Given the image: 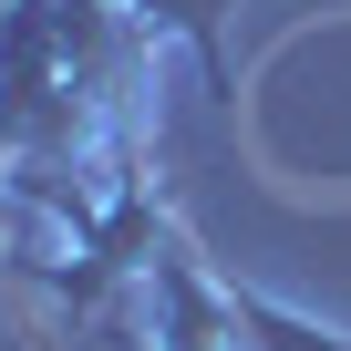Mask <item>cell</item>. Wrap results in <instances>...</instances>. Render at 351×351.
I'll use <instances>...</instances> for the list:
<instances>
[{
    "label": "cell",
    "mask_w": 351,
    "mask_h": 351,
    "mask_svg": "<svg viewBox=\"0 0 351 351\" xmlns=\"http://www.w3.org/2000/svg\"><path fill=\"white\" fill-rule=\"evenodd\" d=\"M155 300H165V341H155V351H238V341H228V330H238L228 289L176 248V238L155 248Z\"/></svg>",
    "instance_id": "6da1fadb"
},
{
    "label": "cell",
    "mask_w": 351,
    "mask_h": 351,
    "mask_svg": "<svg viewBox=\"0 0 351 351\" xmlns=\"http://www.w3.org/2000/svg\"><path fill=\"white\" fill-rule=\"evenodd\" d=\"M124 11H134L145 32L197 42V62H207V93H228V104H238V73H228V11H238V0H124Z\"/></svg>",
    "instance_id": "7a4b0ae2"
}]
</instances>
